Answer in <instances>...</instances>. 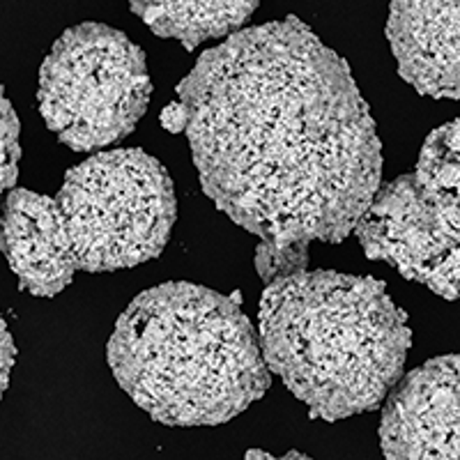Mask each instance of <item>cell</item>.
<instances>
[{
    "label": "cell",
    "instance_id": "obj_1",
    "mask_svg": "<svg viewBox=\"0 0 460 460\" xmlns=\"http://www.w3.org/2000/svg\"><path fill=\"white\" fill-rule=\"evenodd\" d=\"M178 100L205 196L270 249L339 244L380 191L368 104L348 63L297 16L200 53Z\"/></svg>",
    "mask_w": 460,
    "mask_h": 460
},
{
    "label": "cell",
    "instance_id": "obj_2",
    "mask_svg": "<svg viewBox=\"0 0 460 460\" xmlns=\"http://www.w3.org/2000/svg\"><path fill=\"white\" fill-rule=\"evenodd\" d=\"M233 297L187 281L137 295L106 357L115 380L155 421L219 426L272 385L261 339Z\"/></svg>",
    "mask_w": 460,
    "mask_h": 460
},
{
    "label": "cell",
    "instance_id": "obj_3",
    "mask_svg": "<svg viewBox=\"0 0 460 460\" xmlns=\"http://www.w3.org/2000/svg\"><path fill=\"white\" fill-rule=\"evenodd\" d=\"M270 373L311 419L371 412L402 380L412 348L408 315L376 277L304 270L272 281L258 306Z\"/></svg>",
    "mask_w": 460,
    "mask_h": 460
},
{
    "label": "cell",
    "instance_id": "obj_4",
    "mask_svg": "<svg viewBox=\"0 0 460 460\" xmlns=\"http://www.w3.org/2000/svg\"><path fill=\"white\" fill-rule=\"evenodd\" d=\"M56 200L85 272L129 270L157 258L178 219L171 175L141 147L100 152L69 168Z\"/></svg>",
    "mask_w": 460,
    "mask_h": 460
},
{
    "label": "cell",
    "instance_id": "obj_5",
    "mask_svg": "<svg viewBox=\"0 0 460 460\" xmlns=\"http://www.w3.org/2000/svg\"><path fill=\"white\" fill-rule=\"evenodd\" d=\"M146 53L122 31L81 23L58 37L40 69V113L63 146L93 152L129 137L150 104Z\"/></svg>",
    "mask_w": 460,
    "mask_h": 460
},
{
    "label": "cell",
    "instance_id": "obj_6",
    "mask_svg": "<svg viewBox=\"0 0 460 460\" xmlns=\"http://www.w3.org/2000/svg\"><path fill=\"white\" fill-rule=\"evenodd\" d=\"M364 253L445 299H460V235L414 172L380 187L355 228Z\"/></svg>",
    "mask_w": 460,
    "mask_h": 460
},
{
    "label": "cell",
    "instance_id": "obj_7",
    "mask_svg": "<svg viewBox=\"0 0 460 460\" xmlns=\"http://www.w3.org/2000/svg\"><path fill=\"white\" fill-rule=\"evenodd\" d=\"M380 449L387 460H460V355L402 376L382 408Z\"/></svg>",
    "mask_w": 460,
    "mask_h": 460
},
{
    "label": "cell",
    "instance_id": "obj_8",
    "mask_svg": "<svg viewBox=\"0 0 460 460\" xmlns=\"http://www.w3.org/2000/svg\"><path fill=\"white\" fill-rule=\"evenodd\" d=\"M387 37L398 74L419 94L460 100V3L396 0Z\"/></svg>",
    "mask_w": 460,
    "mask_h": 460
},
{
    "label": "cell",
    "instance_id": "obj_9",
    "mask_svg": "<svg viewBox=\"0 0 460 460\" xmlns=\"http://www.w3.org/2000/svg\"><path fill=\"white\" fill-rule=\"evenodd\" d=\"M3 252L19 288L53 297L72 283L79 261L56 199L12 189L3 203Z\"/></svg>",
    "mask_w": 460,
    "mask_h": 460
},
{
    "label": "cell",
    "instance_id": "obj_10",
    "mask_svg": "<svg viewBox=\"0 0 460 460\" xmlns=\"http://www.w3.org/2000/svg\"><path fill=\"white\" fill-rule=\"evenodd\" d=\"M131 12L159 37H175L187 51H194L208 40L244 31L246 22L258 10V0H224V3H194V0H131Z\"/></svg>",
    "mask_w": 460,
    "mask_h": 460
},
{
    "label": "cell",
    "instance_id": "obj_11",
    "mask_svg": "<svg viewBox=\"0 0 460 460\" xmlns=\"http://www.w3.org/2000/svg\"><path fill=\"white\" fill-rule=\"evenodd\" d=\"M414 178L460 235V118L430 131Z\"/></svg>",
    "mask_w": 460,
    "mask_h": 460
},
{
    "label": "cell",
    "instance_id": "obj_12",
    "mask_svg": "<svg viewBox=\"0 0 460 460\" xmlns=\"http://www.w3.org/2000/svg\"><path fill=\"white\" fill-rule=\"evenodd\" d=\"M22 125L12 109L10 100L3 93L0 100V187L3 191H12L19 178V159H22V146H19Z\"/></svg>",
    "mask_w": 460,
    "mask_h": 460
},
{
    "label": "cell",
    "instance_id": "obj_13",
    "mask_svg": "<svg viewBox=\"0 0 460 460\" xmlns=\"http://www.w3.org/2000/svg\"><path fill=\"white\" fill-rule=\"evenodd\" d=\"M159 122L166 131L171 134H182L189 127V109L182 100H172L171 104L164 106L162 115H159Z\"/></svg>",
    "mask_w": 460,
    "mask_h": 460
},
{
    "label": "cell",
    "instance_id": "obj_14",
    "mask_svg": "<svg viewBox=\"0 0 460 460\" xmlns=\"http://www.w3.org/2000/svg\"><path fill=\"white\" fill-rule=\"evenodd\" d=\"M0 334H3V341H0V385H3V394H5L7 387H10V371L16 357L14 341H12L5 320L0 323Z\"/></svg>",
    "mask_w": 460,
    "mask_h": 460
},
{
    "label": "cell",
    "instance_id": "obj_15",
    "mask_svg": "<svg viewBox=\"0 0 460 460\" xmlns=\"http://www.w3.org/2000/svg\"><path fill=\"white\" fill-rule=\"evenodd\" d=\"M244 460H314V458L306 454H302V451H288L286 456H274V454H270V451L249 449L244 454Z\"/></svg>",
    "mask_w": 460,
    "mask_h": 460
}]
</instances>
